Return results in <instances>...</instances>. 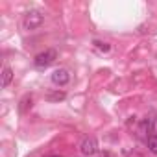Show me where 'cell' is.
Listing matches in <instances>:
<instances>
[{
  "label": "cell",
  "instance_id": "obj_1",
  "mask_svg": "<svg viewBox=\"0 0 157 157\" xmlns=\"http://www.w3.org/2000/svg\"><path fill=\"white\" fill-rule=\"evenodd\" d=\"M44 22V15L39 11V10H30L24 13L22 17V28L26 32H33L37 28H41V24Z\"/></svg>",
  "mask_w": 157,
  "mask_h": 157
},
{
  "label": "cell",
  "instance_id": "obj_2",
  "mask_svg": "<svg viewBox=\"0 0 157 157\" xmlns=\"http://www.w3.org/2000/svg\"><path fill=\"white\" fill-rule=\"evenodd\" d=\"M56 59H57V52H56L54 48H48V50H44V52H41V54L35 56L33 65H35L37 68H46V67H50Z\"/></svg>",
  "mask_w": 157,
  "mask_h": 157
},
{
  "label": "cell",
  "instance_id": "obj_3",
  "mask_svg": "<svg viewBox=\"0 0 157 157\" xmlns=\"http://www.w3.org/2000/svg\"><path fill=\"white\" fill-rule=\"evenodd\" d=\"M80 151H82L83 155H87V157L94 155V153L98 151V142H96V139H94V137L83 139V142H82V146H80Z\"/></svg>",
  "mask_w": 157,
  "mask_h": 157
},
{
  "label": "cell",
  "instance_id": "obj_4",
  "mask_svg": "<svg viewBox=\"0 0 157 157\" xmlns=\"http://www.w3.org/2000/svg\"><path fill=\"white\" fill-rule=\"evenodd\" d=\"M52 82H54L56 85H59V87L67 85V83L70 82L68 70H67V68H57V70H54V72H52Z\"/></svg>",
  "mask_w": 157,
  "mask_h": 157
},
{
  "label": "cell",
  "instance_id": "obj_5",
  "mask_svg": "<svg viewBox=\"0 0 157 157\" xmlns=\"http://www.w3.org/2000/svg\"><path fill=\"white\" fill-rule=\"evenodd\" d=\"M11 80H13V70L10 67H4V70H2V87L6 89L11 83Z\"/></svg>",
  "mask_w": 157,
  "mask_h": 157
},
{
  "label": "cell",
  "instance_id": "obj_6",
  "mask_svg": "<svg viewBox=\"0 0 157 157\" xmlns=\"http://www.w3.org/2000/svg\"><path fill=\"white\" fill-rule=\"evenodd\" d=\"M148 148H150L151 153L157 155V135H150L148 137Z\"/></svg>",
  "mask_w": 157,
  "mask_h": 157
},
{
  "label": "cell",
  "instance_id": "obj_7",
  "mask_svg": "<svg viewBox=\"0 0 157 157\" xmlns=\"http://www.w3.org/2000/svg\"><path fill=\"white\" fill-rule=\"evenodd\" d=\"M28 105H32V94H26V96L22 98V102H21V111L24 113Z\"/></svg>",
  "mask_w": 157,
  "mask_h": 157
},
{
  "label": "cell",
  "instance_id": "obj_8",
  "mask_svg": "<svg viewBox=\"0 0 157 157\" xmlns=\"http://www.w3.org/2000/svg\"><path fill=\"white\" fill-rule=\"evenodd\" d=\"M46 98H48L50 102H59V100L65 98V93H52V94H48Z\"/></svg>",
  "mask_w": 157,
  "mask_h": 157
},
{
  "label": "cell",
  "instance_id": "obj_9",
  "mask_svg": "<svg viewBox=\"0 0 157 157\" xmlns=\"http://www.w3.org/2000/svg\"><path fill=\"white\" fill-rule=\"evenodd\" d=\"M94 44H96V48H100V50H104V52H109V50H111V46H109L107 43H102V41H94Z\"/></svg>",
  "mask_w": 157,
  "mask_h": 157
},
{
  "label": "cell",
  "instance_id": "obj_10",
  "mask_svg": "<svg viewBox=\"0 0 157 157\" xmlns=\"http://www.w3.org/2000/svg\"><path fill=\"white\" fill-rule=\"evenodd\" d=\"M98 157H113V155H111V153H109V151H104V153H100V155H98Z\"/></svg>",
  "mask_w": 157,
  "mask_h": 157
},
{
  "label": "cell",
  "instance_id": "obj_11",
  "mask_svg": "<svg viewBox=\"0 0 157 157\" xmlns=\"http://www.w3.org/2000/svg\"><path fill=\"white\" fill-rule=\"evenodd\" d=\"M155 129H157V120H155Z\"/></svg>",
  "mask_w": 157,
  "mask_h": 157
},
{
  "label": "cell",
  "instance_id": "obj_12",
  "mask_svg": "<svg viewBox=\"0 0 157 157\" xmlns=\"http://www.w3.org/2000/svg\"><path fill=\"white\" fill-rule=\"evenodd\" d=\"M54 157H59V155H54Z\"/></svg>",
  "mask_w": 157,
  "mask_h": 157
}]
</instances>
